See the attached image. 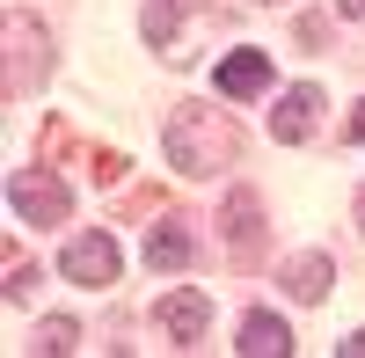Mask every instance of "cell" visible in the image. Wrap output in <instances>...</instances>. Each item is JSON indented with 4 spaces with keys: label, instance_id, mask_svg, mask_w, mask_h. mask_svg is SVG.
I'll list each match as a JSON object with an SVG mask.
<instances>
[{
    "label": "cell",
    "instance_id": "obj_1",
    "mask_svg": "<svg viewBox=\"0 0 365 358\" xmlns=\"http://www.w3.org/2000/svg\"><path fill=\"white\" fill-rule=\"evenodd\" d=\"M161 146H168V161L182 175H220L241 154V132H234V117L212 110V103H175L168 125H161Z\"/></svg>",
    "mask_w": 365,
    "mask_h": 358
},
{
    "label": "cell",
    "instance_id": "obj_2",
    "mask_svg": "<svg viewBox=\"0 0 365 358\" xmlns=\"http://www.w3.org/2000/svg\"><path fill=\"white\" fill-rule=\"evenodd\" d=\"M8 205H15V220H29V227H58V220L73 213L66 183L44 175V168H15V175H8Z\"/></svg>",
    "mask_w": 365,
    "mask_h": 358
},
{
    "label": "cell",
    "instance_id": "obj_3",
    "mask_svg": "<svg viewBox=\"0 0 365 358\" xmlns=\"http://www.w3.org/2000/svg\"><path fill=\"white\" fill-rule=\"evenodd\" d=\"M58 271H66L73 285H117V271H125V249L110 242V234H73L66 249H58Z\"/></svg>",
    "mask_w": 365,
    "mask_h": 358
},
{
    "label": "cell",
    "instance_id": "obj_4",
    "mask_svg": "<svg viewBox=\"0 0 365 358\" xmlns=\"http://www.w3.org/2000/svg\"><path fill=\"white\" fill-rule=\"evenodd\" d=\"M44 22L37 15H8V96H29V81H37V66H44Z\"/></svg>",
    "mask_w": 365,
    "mask_h": 358
},
{
    "label": "cell",
    "instance_id": "obj_5",
    "mask_svg": "<svg viewBox=\"0 0 365 358\" xmlns=\"http://www.w3.org/2000/svg\"><path fill=\"white\" fill-rule=\"evenodd\" d=\"M154 322L168 329V344H197V337H205V322H212V300H205L197 285H175V292H161Z\"/></svg>",
    "mask_w": 365,
    "mask_h": 358
},
{
    "label": "cell",
    "instance_id": "obj_6",
    "mask_svg": "<svg viewBox=\"0 0 365 358\" xmlns=\"http://www.w3.org/2000/svg\"><path fill=\"white\" fill-rule=\"evenodd\" d=\"M220 234L234 242V256H256V249H263V205H256V190H227Z\"/></svg>",
    "mask_w": 365,
    "mask_h": 358
},
{
    "label": "cell",
    "instance_id": "obj_7",
    "mask_svg": "<svg viewBox=\"0 0 365 358\" xmlns=\"http://www.w3.org/2000/svg\"><path fill=\"white\" fill-rule=\"evenodd\" d=\"M314 117H322V88H314V81H299L292 96H285L278 110H270V132H278L285 146H299V139L314 132Z\"/></svg>",
    "mask_w": 365,
    "mask_h": 358
},
{
    "label": "cell",
    "instance_id": "obj_8",
    "mask_svg": "<svg viewBox=\"0 0 365 358\" xmlns=\"http://www.w3.org/2000/svg\"><path fill=\"white\" fill-rule=\"evenodd\" d=\"M270 88V58L263 51H227L220 58V96H263Z\"/></svg>",
    "mask_w": 365,
    "mask_h": 358
},
{
    "label": "cell",
    "instance_id": "obj_9",
    "mask_svg": "<svg viewBox=\"0 0 365 358\" xmlns=\"http://www.w3.org/2000/svg\"><path fill=\"white\" fill-rule=\"evenodd\" d=\"M234 351H249V358H278V351H292V329H285L270 307H256L249 322H241V344H234Z\"/></svg>",
    "mask_w": 365,
    "mask_h": 358
},
{
    "label": "cell",
    "instance_id": "obj_10",
    "mask_svg": "<svg viewBox=\"0 0 365 358\" xmlns=\"http://www.w3.org/2000/svg\"><path fill=\"white\" fill-rule=\"evenodd\" d=\"M146 263H154V271H182V263H190V234H182L175 220H161L154 234H146Z\"/></svg>",
    "mask_w": 365,
    "mask_h": 358
},
{
    "label": "cell",
    "instance_id": "obj_11",
    "mask_svg": "<svg viewBox=\"0 0 365 358\" xmlns=\"http://www.w3.org/2000/svg\"><path fill=\"white\" fill-rule=\"evenodd\" d=\"M329 278H336V271H329V256H292L285 263V285H292V300H322V292H329Z\"/></svg>",
    "mask_w": 365,
    "mask_h": 358
},
{
    "label": "cell",
    "instance_id": "obj_12",
    "mask_svg": "<svg viewBox=\"0 0 365 358\" xmlns=\"http://www.w3.org/2000/svg\"><path fill=\"white\" fill-rule=\"evenodd\" d=\"M190 8H205V0H146V37L168 44V37H175V22L190 15Z\"/></svg>",
    "mask_w": 365,
    "mask_h": 358
},
{
    "label": "cell",
    "instance_id": "obj_13",
    "mask_svg": "<svg viewBox=\"0 0 365 358\" xmlns=\"http://www.w3.org/2000/svg\"><path fill=\"white\" fill-rule=\"evenodd\" d=\"M44 351H73V322H66V314L44 322Z\"/></svg>",
    "mask_w": 365,
    "mask_h": 358
},
{
    "label": "cell",
    "instance_id": "obj_14",
    "mask_svg": "<svg viewBox=\"0 0 365 358\" xmlns=\"http://www.w3.org/2000/svg\"><path fill=\"white\" fill-rule=\"evenodd\" d=\"M336 15L344 22H365V0H336Z\"/></svg>",
    "mask_w": 365,
    "mask_h": 358
},
{
    "label": "cell",
    "instance_id": "obj_15",
    "mask_svg": "<svg viewBox=\"0 0 365 358\" xmlns=\"http://www.w3.org/2000/svg\"><path fill=\"white\" fill-rule=\"evenodd\" d=\"M344 358H365V329H351V337H344Z\"/></svg>",
    "mask_w": 365,
    "mask_h": 358
},
{
    "label": "cell",
    "instance_id": "obj_16",
    "mask_svg": "<svg viewBox=\"0 0 365 358\" xmlns=\"http://www.w3.org/2000/svg\"><path fill=\"white\" fill-rule=\"evenodd\" d=\"M351 139H365V103H358V117H351Z\"/></svg>",
    "mask_w": 365,
    "mask_h": 358
},
{
    "label": "cell",
    "instance_id": "obj_17",
    "mask_svg": "<svg viewBox=\"0 0 365 358\" xmlns=\"http://www.w3.org/2000/svg\"><path fill=\"white\" fill-rule=\"evenodd\" d=\"M358 227H365V198H358Z\"/></svg>",
    "mask_w": 365,
    "mask_h": 358
}]
</instances>
